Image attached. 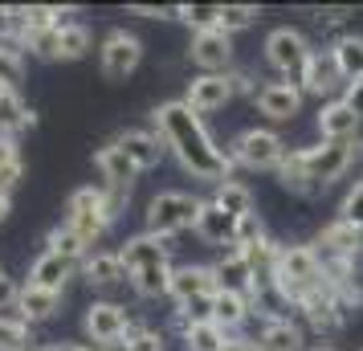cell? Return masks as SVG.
<instances>
[{
    "label": "cell",
    "mask_w": 363,
    "mask_h": 351,
    "mask_svg": "<svg viewBox=\"0 0 363 351\" xmlns=\"http://www.w3.org/2000/svg\"><path fill=\"white\" fill-rule=\"evenodd\" d=\"M213 278H216V290H233V294H249L253 290V266L245 262L241 250H225L220 257L213 262Z\"/></svg>",
    "instance_id": "24"
},
{
    "label": "cell",
    "mask_w": 363,
    "mask_h": 351,
    "mask_svg": "<svg viewBox=\"0 0 363 351\" xmlns=\"http://www.w3.org/2000/svg\"><path fill=\"white\" fill-rule=\"evenodd\" d=\"M257 347L262 351H311L306 347V327L290 315L265 318L262 331H257Z\"/></svg>",
    "instance_id": "22"
},
{
    "label": "cell",
    "mask_w": 363,
    "mask_h": 351,
    "mask_svg": "<svg viewBox=\"0 0 363 351\" xmlns=\"http://www.w3.org/2000/svg\"><path fill=\"white\" fill-rule=\"evenodd\" d=\"M233 233H237V221H233L225 208H216L213 201H204L200 221H196V237L200 241H208V245H229L233 250Z\"/></svg>",
    "instance_id": "29"
},
{
    "label": "cell",
    "mask_w": 363,
    "mask_h": 351,
    "mask_svg": "<svg viewBox=\"0 0 363 351\" xmlns=\"http://www.w3.org/2000/svg\"><path fill=\"white\" fill-rule=\"evenodd\" d=\"M94 167H99V176H102L106 196L115 201V208H123V204L131 201V188H135V180H139V167L123 155V147H118L115 139L94 151Z\"/></svg>",
    "instance_id": "7"
},
{
    "label": "cell",
    "mask_w": 363,
    "mask_h": 351,
    "mask_svg": "<svg viewBox=\"0 0 363 351\" xmlns=\"http://www.w3.org/2000/svg\"><path fill=\"white\" fill-rule=\"evenodd\" d=\"M262 237H265V221L257 217V213H249V217L237 221V233H233V250H245V245L262 241Z\"/></svg>",
    "instance_id": "43"
},
{
    "label": "cell",
    "mask_w": 363,
    "mask_h": 351,
    "mask_svg": "<svg viewBox=\"0 0 363 351\" xmlns=\"http://www.w3.org/2000/svg\"><path fill=\"white\" fill-rule=\"evenodd\" d=\"M78 274V262H69L62 253L45 250L29 266V286H41V290H53V294H66V282Z\"/></svg>",
    "instance_id": "23"
},
{
    "label": "cell",
    "mask_w": 363,
    "mask_h": 351,
    "mask_svg": "<svg viewBox=\"0 0 363 351\" xmlns=\"http://www.w3.org/2000/svg\"><path fill=\"white\" fill-rule=\"evenodd\" d=\"M302 151H306V172H311L314 188H330L335 180L347 176V167L355 164L359 143H327V139H318L314 147H302Z\"/></svg>",
    "instance_id": "10"
},
{
    "label": "cell",
    "mask_w": 363,
    "mask_h": 351,
    "mask_svg": "<svg viewBox=\"0 0 363 351\" xmlns=\"http://www.w3.org/2000/svg\"><path fill=\"white\" fill-rule=\"evenodd\" d=\"M33 327H17V323H4L0 318V351H33Z\"/></svg>",
    "instance_id": "42"
},
{
    "label": "cell",
    "mask_w": 363,
    "mask_h": 351,
    "mask_svg": "<svg viewBox=\"0 0 363 351\" xmlns=\"http://www.w3.org/2000/svg\"><path fill=\"white\" fill-rule=\"evenodd\" d=\"M311 41L302 29H290V25H281L274 33L265 37V66L278 69L281 78H298L302 66H306V57H311Z\"/></svg>",
    "instance_id": "9"
},
{
    "label": "cell",
    "mask_w": 363,
    "mask_h": 351,
    "mask_svg": "<svg viewBox=\"0 0 363 351\" xmlns=\"http://www.w3.org/2000/svg\"><path fill=\"white\" fill-rule=\"evenodd\" d=\"M90 45H94V37L82 21H66L57 29V62H78V57L90 53Z\"/></svg>",
    "instance_id": "34"
},
{
    "label": "cell",
    "mask_w": 363,
    "mask_h": 351,
    "mask_svg": "<svg viewBox=\"0 0 363 351\" xmlns=\"http://www.w3.org/2000/svg\"><path fill=\"white\" fill-rule=\"evenodd\" d=\"M17 299H21V286L4 274V266H0V311H4V306H17Z\"/></svg>",
    "instance_id": "45"
},
{
    "label": "cell",
    "mask_w": 363,
    "mask_h": 351,
    "mask_svg": "<svg viewBox=\"0 0 363 351\" xmlns=\"http://www.w3.org/2000/svg\"><path fill=\"white\" fill-rule=\"evenodd\" d=\"M180 339H184L188 351H220L225 343H229V335L220 331L213 318H196V323L180 327Z\"/></svg>",
    "instance_id": "33"
},
{
    "label": "cell",
    "mask_w": 363,
    "mask_h": 351,
    "mask_svg": "<svg viewBox=\"0 0 363 351\" xmlns=\"http://www.w3.org/2000/svg\"><path fill=\"white\" fill-rule=\"evenodd\" d=\"M225 335H241L249 318H253V306H249V294H233V290H216L213 294V315H208Z\"/></svg>",
    "instance_id": "26"
},
{
    "label": "cell",
    "mask_w": 363,
    "mask_h": 351,
    "mask_svg": "<svg viewBox=\"0 0 363 351\" xmlns=\"http://www.w3.org/2000/svg\"><path fill=\"white\" fill-rule=\"evenodd\" d=\"M115 143L123 147V155H127L139 172L160 167V160L167 155V143L160 139V131H151V127H127V131L115 135Z\"/></svg>",
    "instance_id": "18"
},
{
    "label": "cell",
    "mask_w": 363,
    "mask_h": 351,
    "mask_svg": "<svg viewBox=\"0 0 363 351\" xmlns=\"http://www.w3.org/2000/svg\"><path fill=\"white\" fill-rule=\"evenodd\" d=\"M176 21H184L192 33L220 29V4H176Z\"/></svg>",
    "instance_id": "38"
},
{
    "label": "cell",
    "mask_w": 363,
    "mask_h": 351,
    "mask_svg": "<svg viewBox=\"0 0 363 351\" xmlns=\"http://www.w3.org/2000/svg\"><path fill=\"white\" fill-rule=\"evenodd\" d=\"M118 262H123L127 278H131V274H139V269H147V266L172 262V245H167L164 237H151L147 229H143V233L127 237V241L118 245Z\"/></svg>",
    "instance_id": "17"
},
{
    "label": "cell",
    "mask_w": 363,
    "mask_h": 351,
    "mask_svg": "<svg viewBox=\"0 0 363 351\" xmlns=\"http://www.w3.org/2000/svg\"><path fill=\"white\" fill-rule=\"evenodd\" d=\"M298 315V323L306 327V331H314V335H323V339H330V335H339L343 331V323H347V306L335 294H330L327 286L323 290H314V294H306V299L294 306Z\"/></svg>",
    "instance_id": "11"
},
{
    "label": "cell",
    "mask_w": 363,
    "mask_h": 351,
    "mask_svg": "<svg viewBox=\"0 0 363 351\" xmlns=\"http://www.w3.org/2000/svg\"><path fill=\"white\" fill-rule=\"evenodd\" d=\"M90 351H106V347H90Z\"/></svg>",
    "instance_id": "55"
},
{
    "label": "cell",
    "mask_w": 363,
    "mask_h": 351,
    "mask_svg": "<svg viewBox=\"0 0 363 351\" xmlns=\"http://www.w3.org/2000/svg\"><path fill=\"white\" fill-rule=\"evenodd\" d=\"M286 151L290 147H286V139L274 127H245V131L233 135L229 160L233 167H245V172H278Z\"/></svg>",
    "instance_id": "5"
},
{
    "label": "cell",
    "mask_w": 363,
    "mask_h": 351,
    "mask_svg": "<svg viewBox=\"0 0 363 351\" xmlns=\"http://www.w3.org/2000/svg\"><path fill=\"white\" fill-rule=\"evenodd\" d=\"M115 217H118V208H115V201L106 196V188H102V184L99 188L86 184V188H74V192H69V201H66V225L82 237L90 250H94L102 237L111 233Z\"/></svg>",
    "instance_id": "3"
},
{
    "label": "cell",
    "mask_w": 363,
    "mask_h": 351,
    "mask_svg": "<svg viewBox=\"0 0 363 351\" xmlns=\"http://www.w3.org/2000/svg\"><path fill=\"white\" fill-rule=\"evenodd\" d=\"M302 86L290 82V78H281V82H265L257 86V94H253V106L262 111L269 123H290V118L302 111Z\"/></svg>",
    "instance_id": "14"
},
{
    "label": "cell",
    "mask_w": 363,
    "mask_h": 351,
    "mask_svg": "<svg viewBox=\"0 0 363 351\" xmlns=\"http://www.w3.org/2000/svg\"><path fill=\"white\" fill-rule=\"evenodd\" d=\"M131 323L135 318L127 315V306H118V302H111V299L90 302L86 315H82V327H86V335H90V343H99V347H106V351H118L123 335L131 331Z\"/></svg>",
    "instance_id": "8"
},
{
    "label": "cell",
    "mask_w": 363,
    "mask_h": 351,
    "mask_svg": "<svg viewBox=\"0 0 363 351\" xmlns=\"http://www.w3.org/2000/svg\"><path fill=\"white\" fill-rule=\"evenodd\" d=\"M21 315L29 318V323H45V318L57 315V306H62V294H53V290H41V286H21Z\"/></svg>",
    "instance_id": "32"
},
{
    "label": "cell",
    "mask_w": 363,
    "mask_h": 351,
    "mask_svg": "<svg viewBox=\"0 0 363 351\" xmlns=\"http://www.w3.org/2000/svg\"><path fill=\"white\" fill-rule=\"evenodd\" d=\"M318 135H323L327 143H359L363 147V123L343 102V94L318 106Z\"/></svg>",
    "instance_id": "15"
},
{
    "label": "cell",
    "mask_w": 363,
    "mask_h": 351,
    "mask_svg": "<svg viewBox=\"0 0 363 351\" xmlns=\"http://www.w3.org/2000/svg\"><path fill=\"white\" fill-rule=\"evenodd\" d=\"M25 82V50L17 41H0V90H17Z\"/></svg>",
    "instance_id": "37"
},
{
    "label": "cell",
    "mask_w": 363,
    "mask_h": 351,
    "mask_svg": "<svg viewBox=\"0 0 363 351\" xmlns=\"http://www.w3.org/2000/svg\"><path fill=\"white\" fill-rule=\"evenodd\" d=\"M200 208H204L200 196L180 192V188H167V192H160V196H151L147 213H143V217H147V233L151 237H164V241L188 233V229L196 233Z\"/></svg>",
    "instance_id": "4"
},
{
    "label": "cell",
    "mask_w": 363,
    "mask_h": 351,
    "mask_svg": "<svg viewBox=\"0 0 363 351\" xmlns=\"http://www.w3.org/2000/svg\"><path fill=\"white\" fill-rule=\"evenodd\" d=\"M74 17V9H57V4H13V41L29 33H50V29H62L66 21Z\"/></svg>",
    "instance_id": "21"
},
{
    "label": "cell",
    "mask_w": 363,
    "mask_h": 351,
    "mask_svg": "<svg viewBox=\"0 0 363 351\" xmlns=\"http://www.w3.org/2000/svg\"><path fill=\"white\" fill-rule=\"evenodd\" d=\"M220 351H262V347H257V339H249V335H229V343Z\"/></svg>",
    "instance_id": "49"
},
{
    "label": "cell",
    "mask_w": 363,
    "mask_h": 351,
    "mask_svg": "<svg viewBox=\"0 0 363 351\" xmlns=\"http://www.w3.org/2000/svg\"><path fill=\"white\" fill-rule=\"evenodd\" d=\"M343 102L359 115V123H363V78H359V82H347L343 86Z\"/></svg>",
    "instance_id": "46"
},
{
    "label": "cell",
    "mask_w": 363,
    "mask_h": 351,
    "mask_svg": "<svg viewBox=\"0 0 363 351\" xmlns=\"http://www.w3.org/2000/svg\"><path fill=\"white\" fill-rule=\"evenodd\" d=\"M143 62V41L127 29H111L99 45V69L106 82H127Z\"/></svg>",
    "instance_id": "6"
},
{
    "label": "cell",
    "mask_w": 363,
    "mask_h": 351,
    "mask_svg": "<svg viewBox=\"0 0 363 351\" xmlns=\"http://www.w3.org/2000/svg\"><path fill=\"white\" fill-rule=\"evenodd\" d=\"M274 282H278L281 299L298 306V302L314 294V290H323L327 286V274H323V257L318 250L311 245H281L278 253V266H274Z\"/></svg>",
    "instance_id": "2"
},
{
    "label": "cell",
    "mask_w": 363,
    "mask_h": 351,
    "mask_svg": "<svg viewBox=\"0 0 363 351\" xmlns=\"http://www.w3.org/2000/svg\"><path fill=\"white\" fill-rule=\"evenodd\" d=\"M37 115L25 106L17 90H0V139H17L21 131H33Z\"/></svg>",
    "instance_id": "27"
},
{
    "label": "cell",
    "mask_w": 363,
    "mask_h": 351,
    "mask_svg": "<svg viewBox=\"0 0 363 351\" xmlns=\"http://www.w3.org/2000/svg\"><path fill=\"white\" fill-rule=\"evenodd\" d=\"M9 213H13V196H9V192H0V225L9 221Z\"/></svg>",
    "instance_id": "52"
},
{
    "label": "cell",
    "mask_w": 363,
    "mask_h": 351,
    "mask_svg": "<svg viewBox=\"0 0 363 351\" xmlns=\"http://www.w3.org/2000/svg\"><path fill=\"white\" fill-rule=\"evenodd\" d=\"M172 262H164V266H147L139 269V274H131L127 282H131V290L139 294V299H167V286H172Z\"/></svg>",
    "instance_id": "35"
},
{
    "label": "cell",
    "mask_w": 363,
    "mask_h": 351,
    "mask_svg": "<svg viewBox=\"0 0 363 351\" xmlns=\"http://www.w3.org/2000/svg\"><path fill=\"white\" fill-rule=\"evenodd\" d=\"M78 269H82V278L94 286V290H111V286L127 282V269L118 262V250H90Z\"/></svg>",
    "instance_id": "25"
},
{
    "label": "cell",
    "mask_w": 363,
    "mask_h": 351,
    "mask_svg": "<svg viewBox=\"0 0 363 351\" xmlns=\"http://www.w3.org/2000/svg\"><path fill=\"white\" fill-rule=\"evenodd\" d=\"M298 86H302V94H314V99L330 102V94L347 82H343V74H339V66H335V57H330V50H314L306 57L302 74H298Z\"/></svg>",
    "instance_id": "20"
},
{
    "label": "cell",
    "mask_w": 363,
    "mask_h": 351,
    "mask_svg": "<svg viewBox=\"0 0 363 351\" xmlns=\"http://www.w3.org/2000/svg\"><path fill=\"white\" fill-rule=\"evenodd\" d=\"M278 184L290 192V196H314L318 188H314V180H311V172H306V151L302 147H294V151H286V160L278 164Z\"/></svg>",
    "instance_id": "28"
},
{
    "label": "cell",
    "mask_w": 363,
    "mask_h": 351,
    "mask_svg": "<svg viewBox=\"0 0 363 351\" xmlns=\"http://www.w3.org/2000/svg\"><path fill=\"white\" fill-rule=\"evenodd\" d=\"M314 250L327 262H363V233L343 217H335L314 233Z\"/></svg>",
    "instance_id": "12"
},
{
    "label": "cell",
    "mask_w": 363,
    "mask_h": 351,
    "mask_svg": "<svg viewBox=\"0 0 363 351\" xmlns=\"http://www.w3.org/2000/svg\"><path fill=\"white\" fill-rule=\"evenodd\" d=\"M37 351H90L82 343H50V347H37Z\"/></svg>",
    "instance_id": "53"
},
{
    "label": "cell",
    "mask_w": 363,
    "mask_h": 351,
    "mask_svg": "<svg viewBox=\"0 0 363 351\" xmlns=\"http://www.w3.org/2000/svg\"><path fill=\"white\" fill-rule=\"evenodd\" d=\"M155 131L160 139L167 143V151L176 155V164L192 176V180H204V184H225L233 180V160L225 147H216V139L208 135L204 118L188 106L184 99H172V102H160L155 111Z\"/></svg>",
    "instance_id": "1"
},
{
    "label": "cell",
    "mask_w": 363,
    "mask_h": 351,
    "mask_svg": "<svg viewBox=\"0 0 363 351\" xmlns=\"http://www.w3.org/2000/svg\"><path fill=\"white\" fill-rule=\"evenodd\" d=\"M208 201H213L216 208H225L233 221L257 213V208H253V192H249V184H241V180H225V184H216Z\"/></svg>",
    "instance_id": "31"
},
{
    "label": "cell",
    "mask_w": 363,
    "mask_h": 351,
    "mask_svg": "<svg viewBox=\"0 0 363 351\" xmlns=\"http://www.w3.org/2000/svg\"><path fill=\"white\" fill-rule=\"evenodd\" d=\"M229 82H233V94H257V86H253L245 69H229Z\"/></svg>",
    "instance_id": "47"
},
{
    "label": "cell",
    "mask_w": 363,
    "mask_h": 351,
    "mask_svg": "<svg viewBox=\"0 0 363 351\" xmlns=\"http://www.w3.org/2000/svg\"><path fill=\"white\" fill-rule=\"evenodd\" d=\"M184 102L196 111V115H213V111H225L233 102V82L229 74H196L188 90H184Z\"/></svg>",
    "instance_id": "19"
},
{
    "label": "cell",
    "mask_w": 363,
    "mask_h": 351,
    "mask_svg": "<svg viewBox=\"0 0 363 351\" xmlns=\"http://www.w3.org/2000/svg\"><path fill=\"white\" fill-rule=\"evenodd\" d=\"M311 351H335V347H323V343H318V347H311Z\"/></svg>",
    "instance_id": "54"
},
{
    "label": "cell",
    "mask_w": 363,
    "mask_h": 351,
    "mask_svg": "<svg viewBox=\"0 0 363 351\" xmlns=\"http://www.w3.org/2000/svg\"><path fill=\"white\" fill-rule=\"evenodd\" d=\"M13 4H0V41H13Z\"/></svg>",
    "instance_id": "50"
},
{
    "label": "cell",
    "mask_w": 363,
    "mask_h": 351,
    "mask_svg": "<svg viewBox=\"0 0 363 351\" xmlns=\"http://www.w3.org/2000/svg\"><path fill=\"white\" fill-rule=\"evenodd\" d=\"M257 17H262V9H257V4H220V29H225L229 37L253 29Z\"/></svg>",
    "instance_id": "39"
},
{
    "label": "cell",
    "mask_w": 363,
    "mask_h": 351,
    "mask_svg": "<svg viewBox=\"0 0 363 351\" xmlns=\"http://www.w3.org/2000/svg\"><path fill=\"white\" fill-rule=\"evenodd\" d=\"M131 17H143V21H164V17H176V9H164V4H127Z\"/></svg>",
    "instance_id": "44"
},
{
    "label": "cell",
    "mask_w": 363,
    "mask_h": 351,
    "mask_svg": "<svg viewBox=\"0 0 363 351\" xmlns=\"http://www.w3.org/2000/svg\"><path fill=\"white\" fill-rule=\"evenodd\" d=\"M330 57L343 74V82H359L363 78V37L359 33H343L330 41Z\"/></svg>",
    "instance_id": "30"
},
{
    "label": "cell",
    "mask_w": 363,
    "mask_h": 351,
    "mask_svg": "<svg viewBox=\"0 0 363 351\" xmlns=\"http://www.w3.org/2000/svg\"><path fill=\"white\" fill-rule=\"evenodd\" d=\"M188 57H192V66H200L204 74H229L233 69V37L225 33V29L192 33V41H188Z\"/></svg>",
    "instance_id": "13"
},
{
    "label": "cell",
    "mask_w": 363,
    "mask_h": 351,
    "mask_svg": "<svg viewBox=\"0 0 363 351\" xmlns=\"http://www.w3.org/2000/svg\"><path fill=\"white\" fill-rule=\"evenodd\" d=\"M164 331H155V327H143V323H131V331L123 335V343L118 351H164Z\"/></svg>",
    "instance_id": "40"
},
{
    "label": "cell",
    "mask_w": 363,
    "mask_h": 351,
    "mask_svg": "<svg viewBox=\"0 0 363 351\" xmlns=\"http://www.w3.org/2000/svg\"><path fill=\"white\" fill-rule=\"evenodd\" d=\"M347 17H351V9H318V21H327V25H339Z\"/></svg>",
    "instance_id": "51"
},
{
    "label": "cell",
    "mask_w": 363,
    "mask_h": 351,
    "mask_svg": "<svg viewBox=\"0 0 363 351\" xmlns=\"http://www.w3.org/2000/svg\"><path fill=\"white\" fill-rule=\"evenodd\" d=\"M21 164V151H17V139H0V172L4 167Z\"/></svg>",
    "instance_id": "48"
},
{
    "label": "cell",
    "mask_w": 363,
    "mask_h": 351,
    "mask_svg": "<svg viewBox=\"0 0 363 351\" xmlns=\"http://www.w3.org/2000/svg\"><path fill=\"white\" fill-rule=\"evenodd\" d=\"M45 250L62 253V257H69V262H78V266H82L86 253H90V245H86L82 237H78V233L66 225V221H62V225H53L50 233H45Z\"/></svg>",
    "instance_id": "36"
},
{
    "label": "cell",
    "mask_w": 363,
    "mask_h": 351,
    "mask_svg": "<svg viewBox=\"0 0 363 351\" xmlns=\"http://www.w3.org/2000/svg\"><path fill=\"white\" fill-rule=\"evenodd\" d=\"M339 217H343L347 225H355V229L363 233V180H355V184L347 188L343 204H339Z\"/></svg>",
    "instance_id": "41"
},
{
    "label": "cell",
    "mask_w": 363,
    "mask_h": 351,
    "mask_svg": "<svg viewBox=\"0 0 363 351\" xmlns=\"http://www.w3.org/2000/svg\"><path fill=\"white\" fill-rule=\"evenodd\" d=\"M216 294V278H213V266H176L172 269V286H167V299L176 306H188V302H200V299H213Z\"/></svg>",
    "instance_id": "16"
}]
</instances>
